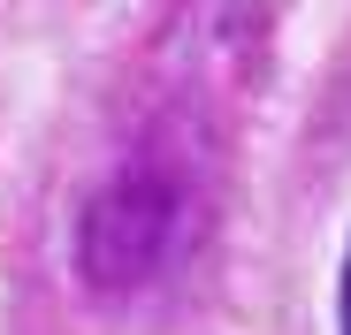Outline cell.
<instances>
[{"label":"cell","instance_id":"6da1fadb","mask_svg":"<svg viewBox=\"0 0 351 335\" xmlns=\"http://www.w3.org/2000/svg\"><path fill=\"white\" fill-rule=\"evenodd\" d=\"M191 237V176L176 160H138L92 191L77 221V267L92 290H138Z\"/></svg>","mask_w":351,"mask_h":335},{"label":"cell","instance_id":"7a4b0ae2","mask_svg":"<svg viewBox=\"0 0 351 335\" xmlns=\"http://www.w3.org/2000/svg\"><path fill=\"white\" fill-rule=\"evenodd\" d=\"M343 335H351V252H343Z\"/></svg>","mask_w":351,"mask_h":335}]
</instances>
